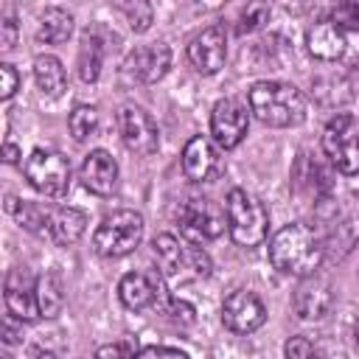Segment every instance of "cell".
<instances>
[{"mask_svg": "<svg viewBox=\"0 0 359 359\" xmlns=\"http://www.w3.org/2000/svg\"><path fill=\"white\" fill-rule=\"evenodd\" d=\"M8 210L14 219L34 236H42L59 247H70L84 236L87 213L67 205H39V202H20L8 199Z\"/></svg>", "mask_w": 359, "mask_h": 359, "instance_id": "cell-1", "label": "cell"}, {"mask_svg": "<svg viewBox=\"0 0 359 359\" xmlns=\"http://www.w3.org/2000/svg\"><path fill=\"white\" fill-rule=\"evenodd\" d=\"M323 238L317 236L314 227L303 222L283 224L272 238H269V261L278 272L306 278L314 275L323 264Z\"/></svg>", "mask_w": 359, "mask_h": 359, "instance_id": "cell-2", "label": "cell"}, {"mask_svg": "<svg viewBox=\"0 0 359 359\" xmlns=\"http://www.w3.org/2000/svg\"><path fill=\"white\" fill-rule=\"evenodd\" d=\"M247 107L261 123L275 129L306 121V98L294 84L286 81H255L247 93Z\"/></svg>", "mask_w": 359, "mask_h": 359, "instance_id": "cell-3", "label": "cell"}, {"mask_svg": "<svg viewBox=\"0 0 359 359\" xmlns=\"http://www.w3.org/2000/svg\"><path fill=\"white\" fill-rule=\"evenodd\" d=\"M227 233L238 247H258L269 233V213L264 202L244 188H233L224 202Z\"/></svg>", "mask_w": 359, "mask_h": 359, "instance_id": "cell-4", "label": "cell"}, {"mask_svg": "<svg viewBox=\"0 0 359 359\" xmlns=\"http://www.w3.org/2000/svg\"><path fill=\"white\" fill-rule=\"evenodd\" d=\"M143 238V216L137 210H115L109 213L93 233V247L104 258L129 255Z\"/></svg>", "mask_w": 359, "mask_h": 359, "instance_id": "cell-5", "label": "cell"}, {"mask_svg": "<svg viewBox=\"0 0 359 359\" xmlns=\"http://www.w3.org/2000/svg\"><path fill=\"white\" fill-rule=\"evenodd\" d=\"M151 252H154V258H157L160 275H165V278H177L185 266H191L194 275H199V278L210 275V269H213L210 255H208L202 247L188 244V241H182V238H177V236H171V233L154 236Z\"/></svg>", "mask_w": 359, "mask_h": 359, "instance_id": "cell-6", "label": "cell"}, {"mask_svg": "<svg viewBox=\"0 0 359 359\" xmlns=\"http://www.w3.org/2000/svg\"><path fill=\"white\" fill-rule=\"evenodd\" d=\"M323 151L337 171H342V174L359 171V123L353 121V115L339 112L325 123Z\"/></svg>", "mask_w": 359, "mask_h": 359, "instance_id": "cell-7", "label": "cell"}, {"mask_svg": "<svg viewBox=\"0 0 359 359\" xmlns=\"http://www.w3.org/2000/svg\"><path fill=\"white\" fill-rule=\"evenodd\" d=\"M25 180L45 196H65L70 188V163L59 151L34 149L25 160Z\"/></svg>", "mask_w": 359, "mask_h": 359, "instance_id": "cell-8", "label": "cell"}, {"mask_svg": "<svg viewBox=\"0 0 359 359\" xmlns=\"http://www.w3.org/2000/svg\"><path fill=\"white\" fill-rule=\"evenodd\" d=\"M171 67V48L165 42L140 45L123 59V79L132 84H154L160 81Z\"/></svg>", "mask_w": 359, "mask_h": 359, "instance_id": "cell-9", "label": "cell"}, {"mask_svg": "<svg viewBox=\"0 0 359 359\" xmlns=\"http://www.w3.org/2000/svg\"><path fill=\"white\" fill-rule=\"evenodd\" d=\"M177 219L185 233L196 238H219L227 227V213L213 202V199H188L177 208Z\"/></svg>", "mask_w": 359, "mask_h": 359, "instance_id": "cell-10", "label": "cell"}, {"mask_svg": "<svg viewBox=\"0 0 359 359\" xmlns=\"http://www.w3.org/2000/svg\"><path fill=\"white\" fill-rule=\"evenodd\" d=\"M266 320V309L261 297L250 289H236L222 303V323L233 334H252Z\"/></svg>", "mask_w": 359, "mask_h": 359, "instance_id": "cell-11", "label": "cell"}, {"mask_svg": "<svg viewBox=\"0 0 359 359\" xmlns=\"http://www.w3.org/2000/svg\"><path fill=\"white\" fill-rule=\"evenodd\" d=\"M250 126V112L241 101L236 98H222L213 104L210 112V135L222 149H236L247 137Z\"/></svg>", "mask_w": 359, "mask_h": 359, "instance_id": "cell-12", "label": "cell"}, {"mask_svg": "<svg viewBox=\"0 0 359 359\" xmlns=\"http://www.w3.org/2000/svg\"><path fill=\"white\" fill-rule=\"evenodd\" d=\"M118 132H121V140L129 151H135L140 157H149L157 151V143H160L157 126H154L151 115L143 112L140 107H121L118 109Z\"/></svg>", "mask_w": 359, "mask_h": 359, "instance_id": "cell-13", "label": "cell"}, {"mask_svg": "<svg viewBox=\"0 0 359 359\" xmlns=\"http://www.w3.org/2000/svg\"><path fill=\"white\" fill-rule=\"evenodd\" d=\"M6 311L20 320V323H34L39 314V303H36V280L31 278L28 269L22 266H14L8 275H6Z\"/></svg>", "mask_w": 359, "mask_h": 359, "instance_id": "cell-14", "label": "cell"}, {"mask_svg": "<svg viewBox=\"0 0 359 359\" xmlns=\"http://www.w3.org/2000/svg\"><path fill=\"white\" fill-rule=\"evenodd\" d=\"M224 59H227V36H224V28L219 25L199 31L188 45V62L202 76L219 73L224 67Z\"/></svg>", "mask_w": 359, "mask_h": 359, "instance_id": "cell-15", "label": "cell"}, {"mask_svg": "<svg viewBox=\"0 0 359 359\" xmlns=\"http://www.w3.org/2000/svg\"><path fill=\"white\" fill-rule=\"evenodd\" d=\"M118 297L132 311H143L149 306H160V300L165 297L163 278L151 275V272H129L118 283Z\"/></svg>", "mask_w": 359, "mask_h": 359, "instance_id": "cell-16", "label": "cell"}, {"mask_svg": "<svg viewBox=\"0 0 359 359\" xmlns=\"http://www.w3.org/2000/svg\"><path fill=\"white\" fill-rule=\"evenodd\" d=\"M334 306V289L325 278L306 275L294 292V311L300 320H323Z\"/></svg>", "mask_w": 359, "mask_h": 359, "instance_id": "cell-17", "label": "cell"}, {"mask_svg": "<svg viewBox=\"0 0 359 359\" xmlns=\"http://www.w3.org/2000/svg\"><path fill=\"white\" fill-rule=\"evenodd\" d=\"M182 171L191 182H208L219 171V151L210 137L194 135L182 149Z\"/></svg>", "mask_w": 359, "mask_h": 359, "instance_id": "cell-18", "label": "cell"}, {"mask_svg": "<svg viewBox=\"0 0 359 359\" xmlns=\"http://www.w3.org/2000/svg\"><path fill=\"white\" fill-rule=\"evenodd\" d=\"M81 182L95 196H109L118 185V163L109 151L93 149L81 163Z\"/></svg>", "mask_w": 359, "mask_h": 359, "instance_id": "cell-19", "label": "cell"}, {"mask_svg": "<svg viewBox=\"0 0 359 359\" xmlns=\"http://www.w3.org/2000/svg\"><path fill=\"white\" fill-rule=\"evenodd\" d=\"M345 31L337 20H320L306 34V48L320 62H337L345 53Z\"/></svg>", "mask_w": 359, "mask_h": 359, "instance_id": "cell-20", "label": "cell"}, {"mask_svg": "<svg viewBox=\"0 0 359 359\" xmlns=\"http://www.w3.org/2000/svg\"><path fill=\"white\" fill-rule=\"evenodd\" d=\"M34 79H36V87L42 90V95H48V98H59L67 87V73H65L62 62L50 53H42L34 59Z\"/></svg>", "mask_w": 359, "mask_h": 359, "instance_id": "cell-21", "label": "cell"}, {"mask_svg": "<svg viewBox=\"0 0 359 359\" xmlns=\"http://www.w3.org/2000/svg\"><path fill=\"white\" fill-rule=\"evenodd\" d=\"M70 34H73V14L67 8L50 6V8H45L39 14V28H36V39L39 42L56 45V42H65Z\"/></svg>", "mask_w": 359, "mask_h": 359, "instance_id": "cell-22", "label": "cell"}, {"mask_svg": "<svg viewBox=\"0 0 359 359\" xmlns=\"http://www.w3.org/2000/svg\"><path fill=\"white\" fill-rule=\"evenodd\" d=\"M101 62H104V42L95 36V31H84L81 45H79V76H81V81H87V84L98 81Z\"/></svg>", "mask_w": 359, "mask_h": 359, "instance_id": "cell-23", "label": "cell"}, {"mask_svg": "<svg viewBox=\"0 0 359 359\" xmlns=\"http://www.w3.org/2000/svg\"><path fill=\"white\" fill-rule=\"evenodd\" d=\"M36 303H39V314L53 320L59 311H62V283L53 272H45L42 278H36Z\"/></svg>", "mask_w": 359, "mask_h": 359, "instance_id": "cell-24", "label": "cell"}, {"mask_svg": "<svg viewBox=\"0 0 359 359\" xmlns=\"http://www.w3.org/2000/svg\"><path fill=\"white\" fill-rule=\"evenodd\" d=\"M67 129H70V135H73L76 143H84L98 129V109L90 107V104H79L70 112V118H67Z\"/></svg>", "mask_w": 359, "mask_h": 359, "instance_id": "cell-25", "label": "cell"}, {"mask_svg": "<svg viewBox=\"0 0 359 359\" xmlns=\"http://www.w3.org/2000/svg\"><path fill=\"white\" fill-rule=\"evenodd\" d=\"M121 8H123V17H126V22H129V28L135 34L149 31V25L154 20V11H151V3L149 0H126Z\"/></svg>", "mask_w": 359, "mask_h": 359, "instance_id": "cell-26", "label": "cell"}, {"mask_svg": "<svg viewBox=\"0 0 359 359\" xmlns=\"http://www.w3.org/2000/svg\"><path fill=\"white\" fill-rule=\"evenodd\" d=\"M269 20V3L266 0H250L238 17V34H247V31H255L261 28L264 22Z\"/></svg>", "mask_w": 359, "mask_h": 359, "instance_id": "cell-27", "label": "cell"}, {"mask_svg": "<svg viewBox=\"0 0 359 359\" xmlns=\"http://www.w3.org/2000/svg\"><path fill=\"white\" fill-rule=\"evenodd\" d=\"M160 306H163V314H168V320H174L180 325H191L194 323V306L185 303V300H177V297H168L165 294L160 300Z\"/></svg>", "mask_w": 359, "mask_h": 359, "instance_id": "cell-28", "label": "cell"}, {"mask_svg": "<svg viewBox=\"0 0 359 359\" xmlns=\"http://www.w3.org/2000/svg\"><path fill=\"white\" fill-rule=\"evenodd\" d=\"M17 87H20V73L14 70V65L3 62V65H0V98L8 101V98L17 93Z\"/></svg>", "mask_w": 359, "mask_h": 359, "instance_id": "cell-29", "label": "cell"}, {"mask_svg": "<svg viewBox=\"0 0 359 359\" xmlns=\"http://www.w3.org/2000/svg\"><path fill=\"white\" fill-rule=\"evenodd\" d=\"M283 353L286 356H292V359H303V356H314V345L306 339V337H292L289 342H286V348H283Z\"/></svg>", "mask_w": 359, "mask_h": 359, "instance_id": "cell-30", "label": "cell"}, {"mask_svg": "<svg viewBox=\"0 0 359 359\" xmlns=\"http://www.w3.org/2000/svg\"><path fill=\"white\" fill-rule=\"evenodd\" d=\"M17 45V20L8 14L6 20H3V42H0V48L3 50H11Z\"/></svg>", "mask_w": 359, "mask_h": 359, "instance_id": "cell-31", "label": "cell"}, {"mask_svg": "<svg viewBox=\"0 0 359 359\" xmlns=\"http://www.w3.org/2000/svg\"><path fill=\"white\" fill-rule=\"evenodd\" d=\"M98 356H135L137 348L135 345H126V342H118V345H104L95 351Z\"/></svg>", "mask_w": 359, "mask_h": 359, "instance_id": "cell-32", "label": "cell"}, {"mask_svg": "<svg viewBox=\"0 0 359 359\" xmlns=\"http://www.w3.org/2000/svg\"><path fill=\"white\" fill-rule=\"evenodd\" d=\"M140 356H185V351L180 348H165V345H149V348H137Z\"/></svg>", "mask_w": 359, "mask_h": 359, "instance_id": "cell-33", "label": "cell"}, {"mask_svg": "<svg viewBox=\"0 0 359 359\" xmlns=\"http://www.w3.org/2000/svg\"><path fill=\"white\" fill-rule=\"evenodd\" d=\"M3 160H6V163H17V160H20V149H17L14 143H8V140H6V146H3Z\"/></svg>", "mask_w": 359, "mask_h": 359, "instance_id": "cell-34", "label": "cell"}, {"mask_svg": "<svg viewBox=\"0 0 359 359\" xmlns=\"http://www.w3.org/2000/svg\"><path fill=\"white\" fill-rule=\"evenodd\" d=\"M356 342H359V325H356Z\"/></svg>", "mask_w": 359, "mask_h": 359, "instance_id": "cell-35", "label": "cell"}]
</instances>
